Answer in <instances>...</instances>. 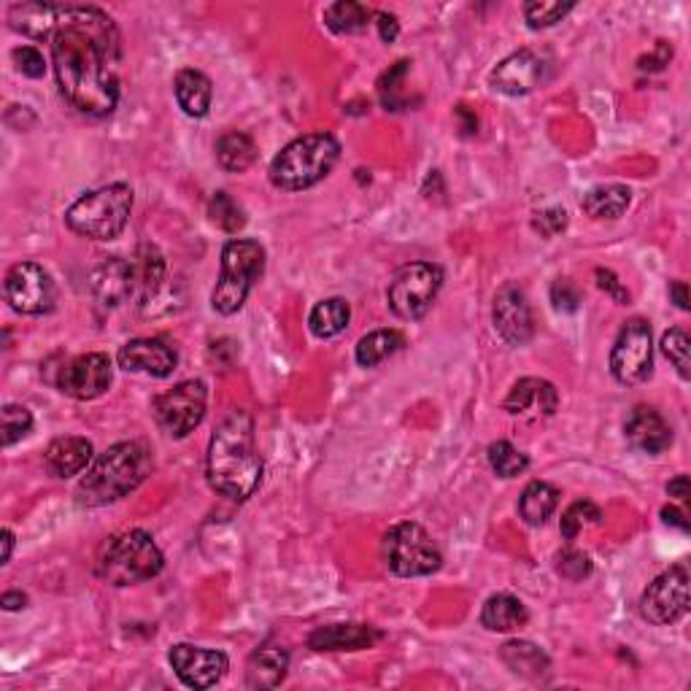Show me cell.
I'll return each instance as SVG.
<instances>
[{"instance_id":"f1b7e54d","label":"cell","mask_w":691,"mask_h":691,"mask_svg":"<svg viewBox=\"0 0 691 691\" xmlns=\"http://www.w3.org/2000/svg\"><path fill=\"white\" fill-rule=\"evenodd\" d=\"M216 160L222 165V171L227 173L249 171L257 160L255 138L244 130L222 132L216 141Z\"/></svg>"},{"instance_id":"4dcf8cb0","label":"cell","mask_w":691,"mask_h":691,"mask_svg":"<svg viewBox=\"0 0 691 691\" xmlns=\"http://www.w3.org/2000/svg\"><path fill=\"white\" fill-rule=\"evenodd\" d=\"M557 505H560V489L546 481H532L522 492V500H518V516L529 527H540V524L549 522Z\"/></svg>"},{"instance_id":"11a10c76","label":"cell","mask_w":691,"mask_h":691,"mask_svg":"<svg viewBox=\"0 0 691 691\" xmlns=\"http://www.w3.org/2000/svg\"><path fill=\"white\" fill-rule=\"evenodd\" d=\"M11 551H14V532H11V529H3V557H0V564L11 562Z\"/></svg>"},{"instance_id":"7dc6e473","label":"cell","mask_w":691,"mask_h":691,"mask_svg":"<svg viewBox=\"0 0 691 691\" xmlns=\"http://www.w3.org/2000/svg\"><path fill=\"white\" fill-rule=\"evenodd\" d=\"M670 57H672V46L667 42H659L656 44V49L641 60V71H661L665 66H670Z\"/></svg>"},{"instance_id":"7a4b0ae2","label":"cell","mask_w":691,"mask_h":691,"mask_svg":"<svg viewBox=\"0 0 691 691\" xmlns=\"http://www.w3.org/2000/svg\"><path fill=\"white\" fill-rule=\"evenodd\" d=\"M206 476L214 492L222 497L244 503L257 492L262 481V457L255 441V419L235 408L209 441Z\"/></svg>"},{"instance_id":"74e56055","label":"cell","mask_w":691,"mask_h":691,"mask_svg":"<svg viewBox=\"0 0 691 691\" xmlns=\"http://www.w3.org/2000/svg\"><path fill=\"white\" fill-rule=\"evenodd\" d=\"M573 11V3H562V0H529L524 3V20L532 31H543V27H554L564 16Z\"/></svg>"},{"instance_id":"816d5d0a","label":"cell","mask_w":691,"mask_h":691,"mask_svg":"<svg viewBox=\"0 0 691 691\" xmlns=\"http://www.w3.org/2000/svg\"><path fill=\"white\" fill-rule=\"evenodd\" d=\"M670 297H672V303L678 305V308L689 311V290H687V281H672V284H670Z\"/></svg>"},{"instance_id":"4fadbf2b","label":"cell","mask_w":691,"mask_h":691,"mask_svg":"<svg viewBox=\"0 0 691 691\" xmlns=\"http://www.w3.org/2000/svg\"><path fill=\"white\" fill-rule=\"evenodd\" d=\"M5 301L16 314L42 316L55 308V281L38 262H16L3 281Z\"/></svg>"},{"instance_id":"30bf717a","label":"cell","mask_w":691,"mask_h":691,"mask_svg":"<svg viewBox=\"0 0 691 691\" xmlns=\"http://www.w3.org/2000/svg\"><path fill=\"white\" fill-rule=\"evenodd\" d=\"M610 373L624 387H637L654 373V338L646 319H630L610 349Z\"/></svg>"},{"instance_id":"bcb514c9","label":"cell","mask_w":691,"mask_h":691,"mask_svg":"<svg viewBox=\"0 0 691 691\" xmlns=\"http://www.w3.org/2000/svg\"><path fill=\"white\" fill-rule=\"evenodd\" d=\"M595 279H597V286H600L602 292H608V295L613 297L616 303H621V305L630 303V292L624 290V284H621L619 276H616L613 270L597 268V270H595Z\"/></svg>"},{"instance_id":"603a6c76","label":"cell","mask_w":691,"mask_h":691,"mask_svg":"<svg viewBox=\"0 0 691 691\" xmlns=\"http://www.w3.org/2000/svg\"><path fill=\"white\" fill-rule=\"evenodd\" d=\"M382 641V632L371 624H327L308 635L314 651H362Z\"/></svg>"},{"instance_id":"cb8c5ba5","label":"cell","mask_w":691,"mask_h":691,"mask_svg":"<svg viewBox=\"0 0 691 691\" xmlns=\"http://www.w3.org/2000/svg\"><path fill=\"white\" fill-rule=\"evenodd\" d=\"M62 5L42 3V0H31V3H14L9 9V25L11 31L22 33V36L33 38V42H46L55 36L57 20H60Z\"/></svg>"},{"instance_id":"5bb4252c","label":"cell","mask_w":691,"mask_h":691,"mask_svg":"<svg viewBox=\"0 0 691 691\" xmlns=\"http://www.w3.org/2000/svg\"><path fill=\"white\" fill-rule=\"evenodd\" d=\"M168 661L178 681L189 689L216 687L230 667L227 654L214 648L192 646V643H176V646L171 648Z\"/></svg>"},{"instance_id":"d590c367","label":"cell","mask_w":691,"mask_h":691,"mask_svg":"<svg viewBox=\"0 0 691 691\" xmlns=\"http://www.w3.org/2000/svg\"><path fill=\"white\" fill-rule=\"evenodd\" d=\"M487 457H489V465H492V470L500 478H516L529 468L527 454L518 452L514 443H508V441L492 443L487 452Z\"/></svg>"},{"instance_id":"c3c4849f","label":"cell","mask_w":691,"mask_h":691,"mask_svg":"<svg viewBox=\"0 0 691 691\" xmlns=\"http://www.w3.org/2000/svg\"><path fill=\"white\" fill-rule=\"evenodd\" d=\"M376 25H378V33H382V42L384 44H391L397 36H400V25H397V16L395 14H387V11H378L376 16Z\"/></svg>"},{"instance_id":"277c9868","label":"cell","mask_w":691,"mask_h":691,"mask_svg":"<svg viewBox=\"0 0 691 691\" xmlns=\"http://www.w3.org/2000/svg\"><path fill=\"white\" fill-rule=\"evenodd\" d=\"M341 157V143L330 132H311L286 143L270 163V181L284 192H301L330 176Z\"/></svg>"},{"instance_id":"1f68e13d","label":"cell","mask_w":691,"mask_h":691,"mask_svg":"<svg viewBox=\"0 0 691 691\" xmlns=\"http://www.w3.org/2000/svg\"><path fill=\"white\" fill-rule=\"evenodd\" d=\"M500 656H503V661L516 672V676L540 681V676L549 672V656L535 646V643L511 641L500 648Z\"/></svg>"},{"instance_id":"4316f807","label":"cell","mask_w":691,"mask_h":691,"mask_svg":"<svg viewBox=\"0 0 691 691\" xmlns=\"http://www.w3.org/2000/svg\"><path fill=\"white\" fill-rule=\"evenodd\" d=\"M132 270H136V295L132 297H138L141 305H149L163 286L165 257L160 255L154 244H141L136 259H132Z\"/></svg>"},{"instance_id":"d4e9b609","label":"cell","mask_w":691,"mask_h":691,"mask_svg":"<svg viewBox=\"0 0 691 691\" xmlns=\"http://www.w3.org/2000/svg\"><path fill=\"white\" fill-rule=\"evenodd\" d=\"M173 92H176V101L181 106V112L187 117L203 119L211 108V97H214V84L206 77L203 71H195V68H184L176 73V82H173Z\"/></svg>"},{"instance_id":"7c38bea8","label":"cell","mask_w":691,"mask_h":691,"mask_svg":"<svg viewBox=\"0 0 691 691\" xmlns=\"http://www.w3.org/2000/svg\"><path fill=\"white\" fill-rule=\"evenodd\" d=\"M643 619L656 626L681 621L689 613V570L687 564H672L656 575L641 597Z\"/></svg>"},{"instance_id":"2e32d148","label":"cell","mask_w":691,"mask_h":691,"mask_svg":"<svg viewBox=\"0 0 691 691\" xmlns=\"http://www.w3.org/2000/svg\"><path fill=\"white\" fill-rule=\"evenodd\" d=\"M546 77H549V66H546L543 57L532 49H518L494 68L489 82H492L494 90L503 92V95L518 97L529 95L535 86L546 82Z\"/></svg>"},{"instance_id":"d6a6232c","label":"cell","mask_w":691,"mask_h":691,"mask_svg":"<svg viewBox=\"0 0 691 691\" xmlns=\"http://www.w3.org/2000/svg\"><path fill=\"white\" fill-rule=\"evenodd\" d=\"M351 319V308L343 297H327V301L316 303L314 311L308 314V327L316 338L327 341V338L341 336Z\"/></svg>"},{"instance_id":"f907efd6","label":"cell","mask_w":691,"mask_h":691,"mask_svg":"<svg viewBox=\"0 0 691 691\" xmlns=\"http://www.w3.org/2000/svg\"><path fill=\"white\" fill-rule=\"evenodd\" d=\"M667 494L676 497L678 503H689L691 492H689V476H676L670 483H667Z\"/></svg>"},{"instance_id":"ee69618b","label":"cell","mask_w":691,"mask_h":691,"mask_svg":"<svg viewBox=\"0 0 691 691\" xmlns=\"http://www.w3.org/2000/svg\"><path fill=\"white\" fill-rule=\"evenodd\" d=\"M551 303H554V308L562 311V314H573L581 305L578 286L570 279H557L554 284H551Z\"/></svg>"},{"instance_id":"44dd1931","label":"cell","mask_w":691,"mask_h":691,"mask_svg":"<svg viewBox=\"0 0 691 691\" xmlns=\"http://www.w3.org/2000/svg\"><path fill=\"white\" fill-rule=\"evenodd\" d=\"M624 437L643 454H661L672 446V428L659 411L648 406L632 408L624 422Z\"/></svg>"},{"instance_id":"52a82bcc","label":"cell","mask_w":691,"mask_h":691,"mask_svg":"<svg viewBox=\"0 0 691 691\" xmlns=\"http://www.w3.org/2000/svg\"><path fill=\"white\" fill-rule=\"evenodd\" d=\"M265 273V249L259 241L233 238L222 249V273L211 292V305L216 314L233 316L244 308L251 286Z\"/></svg>"},{"instance_id":"f546056e","label":"cell","mask_w":691,"mask_h":691,"mask_svg":"<svg viewBox=\"0 0 691 691\" xmlns=\"http://www.w3.org/2000/svg\"><path fill=\"white\" fill-rule=\"evenodd\" d=\"M632 192L624 184H602V187L589 189L581 200V209L592 219H619L630 209Z\"/></svg>"},{"instance_id":"f35d334b","label":"cell","mask_w":691,"mask_h":691,"mask_svg":"<svg viewBox=\"0 0 691 691\" xmlns=\"http://www.w3.org/2000/svg\"><path fill=\"white\" fill-rule=\"evenodd\" d=\"M600 518H602V511L597 508L595 503H589V500H578V503H573L562 514V522H560L562 538L575 540L581 529L589 527V524H600Z\"/></svg>"},{"instance_id":"8d00e7d4","label":"cell","mask_w":691,"mask_h":691,"mask_svg":"<svg viewBox=\"0 0 691 691\" xmlns=\"http://www.w3.org/2000/svg\"><path fill=\"white\" fill-rule=\"evenodd\" d=\"M209 216L224 233L235 235L246 227V211L227 192H214L209 200Z\"/></svg>"},{"instance_id":"8fae6325","label":"cell","mask_w":691,"mask_h":691,"mask_svg":"<svg viewBox=\"0 0 691 691\" xmlns=\"http://www.w3.org/2000/svg\"><path fill=\"white\" fill-rule=\"evenodd\" d=\"M206 402H209V389L198 378L176 384V387L163 391L154 400L152 411L157 419L160 430L168 432L171 437H187L189 432L200 428L206 417Z\"/></svg>"},{"instance_id":"9c48e42d","label":"cell","mask_w":691,"mask_h":691,"mask_svg":"<svg viewBox=\"0 0 691 691\" xmlns=\"http://www.w3.org/2000/svg\"><path fill=\"white\" fill-rule=\"evenodd\" d=\"M441 286H443L441 265H432V262L402 265L387 290L391 314L408 321L422 319V316L432 308V303H435Z\"/></svg>"},{"instance_id":"7bdbcfd3","label":"cell","mask_w":691,"mask_h":691,"mask_svg":"<svg viewBox=\"0 0 691 691\" xmlns=\"http://www.w3.org/2000/svg\"><path fill=\"white\" fill-rule=\"evenodd\" d=\"M11 60H14L16 71L27 79H42L46 73V57L36 49V46H16V49L11 51Z\"/></svg>"},{"instance_id":"5b68a950","label":"cell","mask_w":691,"mask_h":691,"mask_svg":"<svg viewBox=\"0 0 691 691\" xmlns=\"http://www.w3.org/2000/svg\"><path fill=\"white\" fill-rule=\"evenodd\" d=\"M165 557L154 538L143 529L114 535L97 554V575L112 586H136L163 570Z\"/></svg>"},{"instance_id":"ba28073f","label":"cell","mask_w":691,"mask_h":691,"mask_svg":"<svg viewBox=\"0 0 691 691\" xmlns=\"http://www.w3.org/2000/svg\"><path fill=\"white\" fill-rule=\"evenodd\" d=\"M382 554L387 567L400 578H419L441 570L443 554L428 529L417 522H400L384 535Z\"/></svg>"},{"instance_id":"6da1fadb","label":"cell","mask_w":691,"mask_h":691,"mask_svg":"<svg viewBox=\"0 0 691 691\" xmlns=\"http://www.w3.org/2000/svg\"><path fill=\"white\" fill-rule=\"evenodd\" d=\"M62 97L86 117H108L119 103V31L95 5H62L51 36Z\"/></svg>"},{"instance_id":"60d3db41","label":"cell","mask_w":691,"mask_h":691,"mask_svg":"<svg viewBox=\"0 0 691 691\" xmlns=\"http://www.w3.org/2000/svg\"><path fill=\"white\" fill-rule=\"evenodd\" d=\"M689 349H691V341L687 332L681 330V327H672L670 332H665L661 336V351H665L667 360L676 365L678 376L681 378H689L691 371H689Z\"/></svg>"},{"instance_id":"7402d4cb","label":"cell","mask_w":691,"mask_h":691,"mask_svg":"<svg viewBox=\"0 0 691 691\" xmlns=\"http://www.w3.org/2000/svg\"><path fill=\"white\" fill-rule=\"evenodd\" d=\"M92 443L82 435L55 437L44 454V465L55 478H71L84 473L92 462Z\"/></svg>"},{"instance_id":"ac0fdd59","label":"cell","mask_w":691,"mask_h":691,"mask_svg":"<svg viewBox=\"0 0 691 691\" xmlns=\"http://www.w3.org/2000/svg\"><path fill=\"white\" fill-rule=\"evenodd\" d=\"M119 365L128 373H147L154 378H168L178 365V354L171 343L160 338H136L119 349Z\"/></svg>"},{"instance_id":"8992f818","label":"cell","mask_w":691,"mask_h":691,"mask_svg":"<svg viewBox=\"0 0 691 691\" xmlns=\"http://www.w3.org/2000/svg\"><path fill=\"white\" fill-rule=\"evenodd\" d=\"M132 214V189L128 184H106L84 192L66 211V224L77 235L92 241H117Z\"/></svg>"},{"instance_id":"836d02e7","label":"cell","mask_w":691,"mask_h":691,"mask_svg":"<svg viewBox=\"0 0 691 691\" xmlns=\"http://www.w3.org/2000/svg\"><path fill=\"white\" fill-rule=\"evenodd\" d=\"M373 16L376 14L367 5L354 3V0H338L325 9V25L338 36H351V33L365 31Z\"/></svg>"},{"instance_id":"484cf974","label":"cell","mask_w":691,"mask_h":691,"mask_svg":"<svg viewBox=\"0 0 691 691\" xmlns=\"http://www.w3.org/2000/svg\"><path fill=\"white\" fill-rule=\"evenodd\" d=\"M286 670H290V651L281 646L257 648L246 670V687L276 689L286 678Z\"/></svg>"},{"instance_id":"ffe728a7","label":"cell","mask_w":691,"mask_h":691,"mask_svg":"<svg viewBox=\"0 0 691 691\" xmlns=\"http://www.w3.org/2000/svg\"><path fill=\"white\" fill-rule=\"evenodd\" d=\"M503 408L511 417L522 419L554 417L557 408H560V391L546 378H522L511 387Z\"/></svg>"},{"instance_id":"d6986e66","label":"cell","mask_w":691,"mask_h":691,"mask_svg":"<svg viewBox=\"0 0 691 691\" xmlns=\"http://www.w3.org/2000/svg\"><path fill=\"white\" fill-rule=\"evenodd\" d=\"M90 290L103 308H117L136 295V270L122 257H106L90 276Z\"/></svg>"},{"instance_id":"b9f144b4","label":"cell","mask_w":691,"mask_h":691,"mask_svg":"<svg viewBox=\"0 0 691 691\" xmlns=\"http://www.w3.org/2000/svg\"><path fill=\"white\" fill-rule=\"evenodd\" d=\"M557 573L567 581H584L592 575V560L578 549H564L557 554Z\"/></svg>"},{"instance_id":"f6af8a7d","label":"cell","mask_w":691,"mask_h":691,"mask_svg":"<svg viewBox=\"0 0 691 691\" xmlns=\"http://www.w3.org/2000/svg\"><path fill=\"white\" fill-rule=\"evenodd\" d=\"M532 227L538 230L543 238H554L560 235L564 227H567V211L564 209H546L540 214H535L532 219Z\"/></svg>"},{"instance_id":"f5cc1de1","label":"cell","mask_w":691,"mask_h":691,"mask_svg":"<svg viewBox=\"0 0 691 691\" xmlns=\"http://www.w3.org/2000/svg\"><path fill=\"white\" fill-rule=\"evenodd\" d=\"M0 605H3L5 610H20L27 605V595H22V592H5V595L0 597Z\"/></svg>"},{"instance_id":"e575fe53","label":"cell","mask_w":691,"mask_h":691,"mask_svg":"<svg viewBox=\"0 0 691 691\" xmlns=\"http://www.w3.org/2000/svg\"><path fill=\"white\" fill-rule=\"evenodd\" d=\"M402 346H406V338L397 330L367 332V336L356 343V362H360L362 367H376L382 365L384 360H389L391 354H397Z\"/></svg>"},{"instance_id":"681fc988","label":"cell","mask_w":691,"mask_h":691,"mask_svg":"<svg viewBox=\"0 0 691 691\" xmlns=\"http://www.w3.org/2000/svg\"><path fill=\"white\" fill-rule=\"evenodd\" d=\"M661 518H665V524H670V527H678L681 532H689V518L681 508H676V505H665V508H661Z\"/></svg>"},{"instance_id":"db71d44e","label":"cell","mask_w":691,"mask_h":691,"mask_svg":"<svg viewBox=\"0 0 691 691\" xmlns=\"http://www.w3.org/2000/svg\"><path fill=\"white\" fill-rule=\"evenodd\" d=\"M457 117L462 119V132H465V136H473V132L478 130V119L473 117V114H468V108L459 106L457 108Z\"/></svg>"},{"instance_id":"e0dca14e","label":"cell","mask_w":691,"mask_h":691,"mask_svg":"<svg viewBox=\"0 0 691 691\" xmlns=\"http://www.w3.org/2000/svg\"><path fill=\"white\" fill-rule=\"evenodd\" d=\"M492 321L497 336L508 346H524L532 338V311H529L527 295L518 284H505L494 295Z\"/></svg>"},{"instance_id":"9a60e30c","label":"cell","mask_w":691,"mask_h":691,"mask_svg":"<svg viewBox=\"0 0 691 691\" xmlns=\"http://www.w3.org/2000/svg\"><path fill=\"white\" fill-rule=\"evenodd\" d=\"M112 356L103 354V351H90V354L77 356L62 367L57 387L73 400H95V397L106 395V389L112 387Z\"/></svg>"},{"instance_id":"3957f363","label":"cell","mask_w":691,"mask_h":691,"mask_svg":"<svg viewBox=\"0 0 691 691\" xmlns=\"http://www.w3.org/2000/svg\"><path fill=\"white\" fill-rule=\"evenodd\" d=\"M152 452L141 441L114 443L86 470L77 487V503L84 508H103L136 492L152 473Z\"/></svg>"},{"instance_id":"ab89813d","label":"cell","mask_w":691,"mask_h":691,"mask_svg":"<svg viewBox=\"0 0 691 691\" xmlns=\"http://www.w3.org/2000/svg\"><path fill=\"white\" fill-rule=\"evenodd\" d=\"M33 430V413L25 406H5L3 408V422H0V432H3V446H14L22 437L31 435Z\"/></svg>"},{"instance_id":"83f0119b","label":"cell","mask_w":691,"mask_h":691,"mask_svg":"<svg viewBox=\"0 0 691 691\" xmlns=\"http://www.w3.org/2000/svg\"><path fill=\"white\" fill-rule=\"evenodd\" d=\"M529 613L514 595H492L481 608V624L489 632H514L527 624Z\"/></svg>"}]
</instances>
